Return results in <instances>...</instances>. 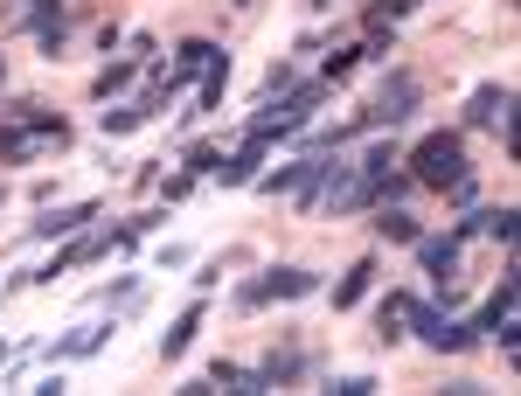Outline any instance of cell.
Masks as SVG:
<instances>
[{"label":"cell","mask_w":521,"mask_h":396,"mask_svg":"<svg viewBox=\"0 0 521 396\" xmlns=\"http://www.w3.org/2000/svg\"><path fill=\"white\" fill-rule=\"evenodd\" d=\"M369 278H376V264L362 258V264H355V271H348V278H341V285H334V306H355V299L369 292Z\"/></svg>","instance_id":"16"},{"label":"cell","mask_w":521,"mask_h":396,"mask_svg":"<svg viewBox=\"0 0 521 396\" xmlns=\"http://www.w3.org/2000/svg\"><path fill=\"white\" fill-rule=\"evenodd\" d=\"M258 153H264V139H244V153H237V160H223V167H216V181H230V188H237V181H251Z\"/></svg>","instance_id":"12"},{"label":"cell","mask_w":521,"mask_h":396,"mask_svg":"<svg viewBox=\"0 0 521 396\" xmlns=\"http://www.w3.org/2000/svg\"><path fill=\"white\" fill-rule=\"evenodd\" d=\"M417 258L431 278H452V264H459V237H417Z\"/></svg>","instance_id":"6"},{"label":"cell","mask_w":521,"mask_h":396,"mask_svg":"<svg viewBox=\"0 0 521 396\" xmlns=\"http://www.w3.org/2000/svg\"><path fill=\"white\" fill-rule=\"evenodd\" d=\"M376 237H390V244H417V223H410L403 209H383V216H376Z\"/></svg>","instance_id":"17"},{"label":"cell","mask_w":521,"mask_h":396,"mask_svg":"<svg viewBox=\"0 0 521 396\" xmlns=\"http://www.w3.org/2000/svg\"><path fill=\"white\" fill-rule=\"evenodd\" d=\"M410 105H417V84H410V70H396L390 84H383V98H376V112H369L362 126H403Z\"/></svg>","instance_id":"4"},{"label":"cell","mask_w":521,"mask_h":396,"mask_svg":"<svg viewBox=\"0 0 521 396\" xmlns=\"http://www.w3.org/2000/svg\"><path fill=\"white\" fill-rule=\"evenodd\" d=\"M188 167H195V174H216V167H223V153H216V146H195V153H188Z\"/></svg>","instance_id":"21"},{"label":"cell","mask_w":521,"mask_h":396,"mask_svg":"<svg viewBox=\"0 0 521 396\" xmlns=\"http://www.w3.org/2000/svg\"><path fill=\"white\" fill-rule=\"evenodd\" d=\"M473 126H501V139H508V132H515V91H508V84L473 91Z\"/></svg>","instance_id":"5"},{"label":"cell","mask_w":521,"mask_h":396,"mask_svg":"<svg viewBox=\"0 0 521 396\" xmlns=\"http://www.w3.org/2000/svg\"><path fill=\"white\" fill-rule=\"evenodd\" d=\"M424 348H438V355H459L466 341H473V327H459L452 313H438V306H424V299H410V320H403Z\"/></svg>","instance_id":"2"},{"label":"cell","mask_w":521,"mask_h":396,"mask_svg":"<svg viewBox=\"0 0 521 396\" xmlns=\"http://www.w3.org/2000/svg\"><path fill=\"white\" fill-rule=\"evenodd\" d=\"M77 223H91V202H70V209H49V216H42L35 230H42V237H70Z\"/></svg>","instance_id":"9"},{"label":"cell","mask_w":521,"mask_h":396,"mask_svg":"<svg viewBox=\"0 0 521 396\" xmlns=\"http://www.w3.org/2000/svg\"><path fill=\"white\" fill-rule=\"evenodd\" d=\"M28 7H42V14H56V0H28Z\"/></svg>","instance_id":"22"},{"label":"cell","mask_w":521,"mask_h":396,"mask_svg":"<svg viewBox=\"0 0 521 396\" xmlns=\"http://www.w3.org/2000/svg\"><path fill=\"white\" fill-rule=\"evenodd\" d=\"M209 56H216L209 42H181V49H174V84H181V77H195V70H209Z\"/></svg>","instance_id":"13"},{"label":"cell","mask_w":521,"mask_h":396,"mask_svg":"<svg viewBox=\"0 0 521 396\" xmlns=\"http://www.w3.org/2000/svg\"><path fill=\"white\" fill-rule=\"evenodd\" d=\"M237 7H244V0H237Z\"/></svg>","instance_id":"23"},{"label":"cell","mask_w":521,"mask_h":396,"mask_svg":"<svg viewBox=\"0 0 521 396\" xmlns=\"http://www.w3.org/2000/svg\"><path fill=\"white\" fill-rule=\"evenodd\" d=\"M126 84H132V63H112V70L98 77V98H112V91H126Z\"/></svg>","instance_id":"19"},{"label":"cell","mask_w":521,"mask_h":396,"mask_svg":"<svg viewBox=\"0 0 521 396\" xmlns=\"http://www.w3.org/2000/svg\"><path fill=\"white\" fill-rule=\"evenodd\" d=\"M223 84H230V56L216 49V56H209V70H202V112H209V105L223 98Z\"/></svg>","instance_id":"14"},{"label":"cell","mask_w":521,"mask_h":396,"mask_svg":"<svg viewBox=\"0 0 521 396\" xmlns=\"http://www.w3.org/2000/svg\"><path fill=\"white\" fill-rule=\"evenodd\" d=\"M195 327H202V306H188V313H181V320H174V327L160 334V355H181V348L195 341Z\"/></svg>","instance_id":"10"},{"label":"cell","mask_w":521,"mask_h":396,"mask_svg":"<svg viewBox=\"0 0 521 396\" xmlns=\"http://www.w3.org/2000/svg\"><path fill=\"white\" fill-rule=\"evenodd\" d=\"M515 209H487V216H473V223H466V230H487V237H501V244H515Z\"/></svg>","instance_id":"15"},{"label":"cell","mask_w":521,"mask_h":396,"mask_svg":"<svg viewBox=\"0 0 521 396\" xmlns=\"http://www.w3.org/2000/svg\"><path fill=\"white\" fill-rule=\"evenodd\" d=\"M299 292H313V271H264L258 285H244L237 299L244 306H271V299H299Z\"/></svg>","instance_id":"3"},{"label":"cell","mask_w":521,"mask_h":396,"mask_svg":"<svg viewBox=\"0 0 521 396\" xmlns=\"http://www.w3.org/2000/svg\"><path fill=\"white\" fill-rule=\"evenodd\" d=\"M403 320H410V292H390V299H383V313H376L383 341H403Z\"/></svg>","instance_id":"11"},{"label":"cell","mask_w":521,"mask_h":396,"mask_svg":"<svg viewBox=\"0 0 521 396\" xmlns=\"http://www.w3.org/2000/svg\"><path fill=\"white\" fill-rule=\"evenodd\" d=\"M515 320V278H501V292L480 306V334H494V327H508Z\"/></svg>","instance_id":"7"},{"label":"cell","mask_w":521,"mask_h":396,"mask_svg":"<svg viewBox=\"0 0 521 396\" xmlns=\"http://www.w3.org/2000/svg\"><path fill=\"white\" fill-rule=\"evenodd\" d=\"M105 334H112V327H84V334H70V341H63V348H56V355H91V348H98V341H105Z\"/></svg>","instance_id":"18"},{"label":"cell","mask_w":521,"mask_h":396,"mask_svg":"<svg viewBox=\"0 0 521 396\" xmlns=\"http://www.w3.org/2000/svg\"><path fill=\"white\" fill-rule=\"evenodd\" d=\"M313 174H320V160H292V167H278L264 188H271V195H292V188H313Z\"/></svg>","instance_id":"8"},{"label":"cell","mask_w":521,"mask_h":396,"mask_svg":"<svg viewBox=\"0 0 521 396\" xmlns=\"http://www.w3.org/2000/svg\"><path fill=\"white\" fill-rule=\"evenodd\" d=\"M139 119H146L139 105H119V112H105V132H132V126H139Z\"/></svg>","instance_id":"20"},{"label":"cell","mask_w":521,"mask_h":396,"mask_svg":"<svg viewBox=\"0 0 521 396\" xmlns=\"http://www.w3.org/2000/svg\"><path fill=\"white\" fill-rule=\"evenodd\" d=\"M410 174H417L424 188H452V181H466V139H459V132H431V139H417Z\"/></svg>","instance_id":"1"}]
</instances>
